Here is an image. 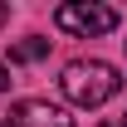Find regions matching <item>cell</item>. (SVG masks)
<instances>
[{
  "label": "cell",
  "mask_w": 127,
  "mask_h": 127,
  "mask_svg": "<svg viewBox=\"0 0 127 127\" xmlns=\"http://www.w3.org/2000/svg\"><path fill=\"white\" fill-rule=\"evenodd\" d=\"M59 88H64V98H68L73 108H103V103L122 88V78H117V68L103 64V59H73L59 73Z\"/></svg>",
  "instance_id": "1"
},
{
  "label": "cell",
  "mask_w": 127,
  "mask_h": 127,
  "mask_svg": "<svg viewBox=\"0 0 127 127\" xmlns=\"http://www.w3.org/2000/svg\"><path fill=\"white\" fill-rule=\"evenodd\" d=\"M54 25L64 34H78V39H93V34H112L117 30V10L108 5H93V0H68L54 10Z\"/></svg>",
  "instance_id": "2"
},
{
  "label": "cell",
  "mask_w": 127,
  "mask_h": 127,
  "mask_svg": "<svg viewBox=\"0 0 127 127\" xmlns=\"http://www.w3.org/2000/svg\"><path fill=\"white\" fill-rule=\"evenodd\" d=\"M10 127H73V117L59 108V103H44V98H25L10 108Z\"/></svg>",
  "instance_id": "3"
},
{
  "label": "cell",
  "mask_w": 127,
  "mask_h": 127,
  "mask_svg": "<svg viewBox=\"0 0 127 127\" xmlns=\"http://www.w3.org/2000/svg\"><path fill=\"white\" fill-rule=\"evenodd\" d=\"M44 54H49V39H39V34H30V39L10 44V59H15V64H39Z\"/></svg>",
  "instance_id": "4"
},
{
  "label": "cell",
  "mask_w": 127,
  "mask_h": 127,
  "mask_svg": "<svg viewBox=\"0 0 127 127\" xmlns=\"http://www.w3.org/2000/svg\"><path fill=\"white\" fill-rule=\"evenodd\" d=\"M5 88H10V68L0 64V93H5Z\"/></svg>",
  "instance_id": "5"
},
{
  "label": "cell",
  "mask_w": 127,
  "mask_h": 127,
  "mask_svg": "<svg viewBox=\"0 0 127 127\" xmlns=\"http://www.w3.org/2000/svg\"><path fill=\"white\" fill-rule=\"evenodd\" d=\"M103 127H122V122H103Z\"/></svg>",
  "instance_id": "6"
},
{
  "label": "cell",
  "mask_w": 127,
  "mask_h": 127,
  "mask_svg": "<svg viewBox=\"0 0 127 127\" xmlns=\"http://www.w3.org/2000/svg\"><path fill=\"white\" fill-rule=\"evenodd\" d=\"M0 127H10V122H0Z\"/></svg>",
  "instance_id": "7"
},
{
  "label": "cell",
  "mask_w": 127,
  "mask_h": 127,
  "mask_svg": "<svg viewBox=\"0 0 127 127\" xmlns=\"http://www.w3.org/2000/svg\"><path fill=\"white\" fill-rule=\"evenodd\" d=\"M122 127H127V122H122Z\"/></svg>",
  "instance_id": "8"
}]
</instances>
